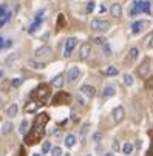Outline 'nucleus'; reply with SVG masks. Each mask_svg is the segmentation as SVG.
<instances>
[{
	"instance_id": "a878e982",
	"label": "nucleus",
	"mask_w": 153,
	"mask_h": 156,
	"mask_svg": "<svg viewBox=\"0 0 153 156\" xmlns=\"http://www.w3.org/2000/svg\"><path fill=\"white\" fill-rule=\"evenodd\" d=\"M118 74H119V71H118L116 66H113V65H108L105 68V76H118Z\"/></svg>"
},
{
	"instance_id": "423d86ee",
	"label": "nucleus",
	"mask_w": 153,
	"mask_h": 156,
	"mask_svg": "<svg viewBox=\"0 0 153 156\" xmlns=\"http://www.w3.org/2000/svg\"><path fill=\"white\" fill-rule=\"evenodd\" d=\"M77 42H79V40H77L76 37H68V39H67V42H65V47H63V57H65V59L71 57L74 48L77 47Z\"/></svg>"
},
{
	"instance_id": "39448f33",
	"label": "nucleus",
	"mask_w": 153,
	"mask_h": 156,
	"mask_svg": "<svg viewBox=\"0 0 153 156\" xmlns=\"http://www.w3.org/2000/svg\"><path fill=\"white\" fill-rule=\"evenodd\" d=\"M80 74H82V71H80V68L77 65H73V66H70L68 68V71H67V74H65V79H67V82L68 83H76L79 79H80Z\"/></svg>"
},
{
	"instance_id": "bb28decb",
	"label": "nucleus",
	"mask_w": 153,
	"mask_h": 156,
	"mask_svg": "<svg viewBox=\"0 0 153 156\" xmlns=\"http://www.w3.org/2000/svg\"><path fill=\"white\" fill-rule=\"evenodd\" d=\"M51 148H53V145H51V141H45L42 144V154H47V153H50L51 151Z\"/></svg>"
},
{
	"instance_id": "9d476101",
	"label": "nucleus",
	"mask_w": 153,
	"mask_h": 156,
	"mask_svg": "<svg viewBox=\"0 0 153 156\" xmlns=\"http://www.w3.org/2000/svg\"><path fill=\"white\" fill-rule=\"evenodd\" d=\"M51 48L50 47H47V45H43V47H39L36 51H34V57L37 59V60H40V59H45V57H50L51 56Z\"/></svg>"
},
{
	"instance_id": "f03ea898",
	"label": "nucleus",
	"mask_w": 153,
	"mask_h": 156,
	"mask_svg": "<svg viewBox=\"0 0 153 156\" xmlns=\"http://www.w3.org/2000/svg\"><path fill=\"white\" fill-rule=\"evenodd\" d=\"M50 94H51V90H50V85L47 83H40L36 90H33L31 93V101L40 104V105H45L50 99Z\"/></svg>"
},
{
	"instance_id": "dca6fc26",
	"label": "nucleus",
	"mask_w": 153,
	"mask_h": 156,
	"mask_svg": "<svg viewBox=\"0 0 153 156\" xmlns=\"http://www.w3.org/2000/svg\"><path fill=\"white\" fill-rule=\"evenodd\" d=\"M148 73H150V63H148V60H144V62L141 63V66L138 68V74H139L141 77H147Z\"/></svg>"
},
{
	"instance_id": "ea45409f",
	"label": "nucleus",
	"mask_w": 153,
	"mask_h": 156,
	"mask_svg": "<svg viewBox=\"0 0 153 156\" xmlns=\"http://www.w3.org/2000/svg\"><path fill=\"white\" fill-rule=\"evenodd\" d=\"M3 77H5V71H3L2 68H0V80H2Z\"/></svg>"
},
{
	"instance_id": "4be33fe9",
	"label": "nucleus",
	"mask_w": 153,
	"mask_h": 156,
	"mask_svg": "<svg viewBox=\"0 0 153 156\" xmlns=\"http://www.w3.org/2000/svg\"><path fill=\"white\" fill-rule=\"evenodd\" d=\"M28 66H31L33 70H45V62H40V60H36V59H31L28 60Z\"/></svg>"
},
{
	"instance_id": "c03bdc74",
	"label": "nucleus",
	"mask_w": 153,
	"mask_h": 156,
	"mask_svg": "<svg viewBox=\"0 0 153 156\" xmlns=\"http://www.w3.org/2000/svg\"><path fill=\"white\" fill-rule=\"evenodd\" d=\"M2 108H3V99L0 98V110H2Z\"/></svg>"
},
{
	"instance_id": "f3484780",
	"label": "nucleus",
	"mask_w": 153,
	"mask_h": 156,
	"mask_svg": "<svg viewBox=\"0 0 153 156\" xmlns=\"http://www.w3.org/2000/svg\"><path fill=\"white\" fill-rule=\"evenodd\" d=\"M116 94V88L113 85H105L104 87V90H102V98L104 99H108V98H112Z\"/></svg>"
},
{
	"instance_id": "7ed1b4c3",
	"label": "nucleus",
	"mask_w": 153,
	"mask_h": 156,
	"mask_svg": "<svg viewBox=\"0 0 153 156\" xmlns=\"http://www.w3.org/2000/svg\"><path fill=\"white\" fill-rule=\"evenodd\" d=\"M141 12H145V14L151 12V3L148 0H138V2H133L130 9H128L130 16H136V14H141Z\"/></svg>"
},
{
	"instance_id": "473e14b6",
	"label": "nucleus",
	"mask_w": 153,
	"mask_h": 156,
	"mask_svg": "<svg viewBox=\"0 0 153 156\" xmlns=\"http://www.w3.org/2000/svg\"><path fill=\"white\" fill-rule=\"evenodd\" d=\"M93 42L96 43V45H99V47H102L104 43H107L105 37H94V39H93Z\"/></svg>"
},
{
	"instance_id": "aec40b11",
	"label": "nucleus",
	"mask_w": 153,
	"mask_h": 156,
	"mask_svg": "<svg viewBox=\"0 0 153 156\" xmlns=\"http://www.w3.org/2000/svg\"><path fill=\"white\" fill-rule=\"evenodd\" d=\"M138 57H139V50H138V48H130V51H128L125 60H127L128 63H133Z\"/></svg>"
},
{
	"instance_id": "e433bc0d",
	"label": "nucleus",
	"mask_w": 153,
	"mask_h": 156,
	"mask_svg": "<svg viewBox=\"0 0 153 156\" xmlns=\"http://www.w3.org/2000/svg\"><path fill=\"white\" fill-rule=\"evenodd\" d=\"M101 139H102V133H99V131H98V133H94V135H93V141H94L96 144H98V142H101Z\"/></svg>"
},
{
	"instance_id": "a211bd4d",
	"label": "nucleus",
	"mask_w": 153,
	"mask_h": 156,
	"mask_svg": "<svg viewBox=\"0 0 153 156\" xmlns=\"http://www.w3.org/2000/svg\"><path fill=\"white\" fill-rule=\"evenodd\" d=\"M76 142H77V138H76V135H73V133H70V135H67L65 136V147L67 148H73L74 145H76Z\"/></svg>"
},
{
	"instance_id": "49530a36",
	"label": "nucleus",
	"mask_w": 153,
	"mask_h": 156,
	"mask_svg": "<svg viewBox=\"0 0 153 156\" xmlns=\"http://www.w3.org/2000/svg\"><path fill=\"white\" fill-rule=\"evenodd\" d=\"M62 156H71V154H70V153H63Z\"/></svg>"
},
{
	"instance_id": "a19ab883",
	"label": "nucleus",
	"mask_w": 153,
	"mask_h": 156,
	"mask_svg": "<svg viewBox=\"0 0 153 156\" xmlns=\"http://www.w3.org/2000/svg\"><path fill=\"white\" fill-rule=\"evenodd\" d=\"M148 48H150V50H153V37H151V39H150V42H148Z\"/></svg>"
},
{
	"instance_id": "4468645a",
	"label": "nucleus",
	"mask_w": 153,
	"mask_h": 156,
	"mask_svg": "<svg viewBox=\"0 0 153 156\" xmlns=\"http://www.w3.org/2000/svg\"><path fill=\"white\" fill-rule=\"evenodd\" d=\"M17 113H19V105H17V104H11V105L5 110V115H6V118H9V119H14V118L17 116Z\"/></svg>"
},
{
	"instance_id": "a18cd8bd",
	"label": "nucleus",
	"mask_w": 153,
	"mask_h": 156,
	"mask_svg": "<svg viewBox=\"0 0 153 156\" xmlns=\"http://www.w3.org/2000/svg\"><path fill=\"white\" fill-rule=\"evenodd\" d=\"M33 156H43V154H42V153H34Z\"/></svg>"
},
{
	"instance_id": "09e8293b",
	"label": "nucleus",
	"mask_w": 153,
	"mask_h": 156,
	"mask_svg": "<svg viewBox=\"0 0 153 156\" xmlns=\"http://www.w3.org/2000/svg\"><path fill=\"white\" fill-rule=\"evenodd\" d=\"M88 156H90V154H88Z\"/></svg>"
},
{
	"instance_id": "c85d7f7f",
	"label": "nucleus",
	"mask_w": 153,
	"mask_h": 156,
	"mask_svg": "<svg viewBox=\"0 0 153 156\" xmlns=\"http://www.w3.org/2000/svg\"><path fill=\"white\" fill-rule=\"evenodd\" d=\"M74 102H76L79 107H84V105H85V98H84L80 93H77V94H74Z\"/></svg>"
},
{
	"instance_id": "412c9836",
	"label": "nucleus",
	"mask_w": 153,
	"mask_h": 156,
	"mask_svg": "<svg viewBox=\"0 0 153 156\" xmlns=\"http://www.w3.org/2000/svg\"><path fill=\"white\" fill-rule=\"evenodd\" d=\"M110 14H112V17L119 19V17L122 16V8H121V5H119V3H113V5L110 6Z\"/></svg>"
},
{
	"instance_id": "37998d69",
	"label": "nucleus",
	"mask_w": 153,
	"mask_h": 156,
	"mask_svg": "<svg viewBox=\"0 0 153 156\" xmlns=\"http://www.w3.org/2000/svg\"><path fill=\"white\" fill-rule=\"evenodd\" d=\"M148 153H150L148 156H153V142H151V148H150V151H148Z\"/></svg>"
},
{
	"instance_id": "58836bf2",
	"label": "nucleus",
	"mask_w": 153,
	"mask_h": 156,
	"mask_svg": "<svg viewBox=\"0 0 153 156\" xmlns=\"http://www.w3.org/2000/svg\"><path fill=\"white\" fill-rule=\"evenodd\" d=\"M99 12H101V14L105 12V6H104V5H99Z\"/></svg>"
},
{
	"instance_id": "2f4dec72",
	"label": "nucleus",
	"mask_w": 153,
	"mask_h": 156,
	"mask_svg": "<svg viewBox=\"0 0 153 156\" xmlns=\"http://www.w3.org/2000/svg\"><path fill=\"white\" fill-rule=\"evenodd\" d=\"M62 154H63V151H62L60 147H53L51 148V156H62Z\"/></svg>"
},
{
	"instance_id": "1a4fd4ad",
	"label": "nucleus",
	"mask_w": 153,
	"mask_h": 156,
	"mask_svg": "<svg viewBox=\"0 0 153 156\" xmlns=\"http://www.w3.org/2000/svg\"><path fill=\"white\" fill-rule=\"evenodd\" d=\"M80 94L87 99H93L96 96V88L93 85H88V83H84L80 87Z\"/></svg>"
},
{
	"instance_id": "f8f14e48",
	"label": "nucleus",
	"mask_w": 153,
	"mask_h": 156,
	"mask_svg": "<svg viewBox=\"0 0 153 156\" xmlns=\"http://www.w3.org/2000/svg\"><path fill=\"white\" fill-rule=\"evenodd\" d=\"M147 27H148V22H147V20H136L135 23L132 25V33H133V34H139V33H142Z\"/></svg>"
},
{
	"instance_id": "20e7f679",
	"label": "nucleus",
	"mask_w": 153,
	"mask_h": 156,
	"mask_svg": "<svg viewBox=\"0 0 153 156\" xmlns=\"http://www.w3.org/2000/svg\"><path fill=\"white\" fill-rule=\"evenodd\" d=\"M90 28L94 33H107L108 30H110V22L101 20V19H94V20H91Z\"/></svg>"
},
{
	"instance_id": "7c9ffc66",
	"label": "nucleus",
	"mask_w": 153,
	"mask_h": 156,
	"mask_svg": "<svg viewBox=\"0 0 153 156\" xmlns=\"http://www.w3.org/2000/svg\"><path fill=\"white\" fill-rule=\"evenodd\" d=\"M22 82H23V79H20V77L11 79V88H19V87L22 85Z\"/></svg>"
},
{
	"instance_id": "6e6552de",
	"label": "nucleus",
	"mask_w": 153,
	"mask_h": 156,
	"mask_svg": "<svg viewBox=\"0 0 153 156\" xmlns=\"http://www.w3.org/2000/svg\"><path fill=\"white\" fill-rule=\"evenodd\" d=\"M11 16H12V12L8 9V6H6L5 3L0 5V28H2L6 22L11 20Z\"/></svg>"
},
{
	"instance_id": "4c0bfd02",
	"label": "nucleus",
	"mask_w": 153,
	"mask_h": 156,
	"mask_svg": "<svg viewBox=\"0 0 153 156\" xmlns=\"http://www.w3.org/2000/svg\"><path fill=\"white\" fill-rule=\"evenodd\" d=\"M2 50H5V39L0 36V51H2Z\"/></svg>"
},
{
	"instance_id": "5701e85b",
	"label": "nucleus",
	"mask_w": 153,
	"mask_h": 156,
	"mask_svg": "<svg viewBox=\"0 0 153 156\" xmlns=\"http://www.w3.org/2000/svg\"><path fill=\"white\" fill-rule=\"evenodd\" d=\"M28 130H30V121L28 119H23V121L20 122V125H19V133L25 136L27 133H28Z\"/></svg>"
},
{
	"instance_id": "72a5a7b5",
	"label": "nucleus",
	"mask_w": 153,
	"mask_h": 156,
	"mask_svg": "<svg viewBox=\"0 0 153 156\" xmlns=\"http://www.w3.org/2000/svg\"><path fill=\"white\" fill-rule=\"evenodd\" d=\"M102 51H104V54L107 57L112 56V50H110V47H108V43H104V45H102Z\"/></svg>"
},
{
	"instance_id": "6ab92c4d",
	"label": "nucleus",
	"mask_w": 153,
	"mask_h": 156,
	"mask_svg": "<svg viewBox=\"0 0 153 156\" xmlns=\"http://www.w3.org/2000/svg\"><path fill=\"white\" fill-rule=\"evenodd\" d=\"M51 85H53V87H56V88H59V90H62L63 85H65V76H63V74L56 76V77L51 80Z\"/></svg>"
},
{
	"instance_id": "f257e3e1",
	"label": "nucleus",
	"mask_w": 153,
	"mask_h": 156,
	"mask_svg": "<svg viewBox=\"0 0 153 156\" xmlns=\"http://www.w3.org/2000/svg\"><path fill=\"white\" fill-rule=\"evenodd\" d=\"M50 122V115L48 113H39L31 125V128L28 130V133L25 135V144L27 145H34L37 142H40L43 139L47 133V124Z\"/></svg>"
},
{
	"instance_id": "c9c22d12",
	"label": "nucleus",
	"mask_w": 153,
	"mask_h": 156,
	"mask_svg": "<svg viewBox=\"0 0 153 156\" xmlns=\"http://www.w3.org/2000/svg\"><path fill=\"white\" fill-rule=\"evenodd\" d=\"M113 151H119L121 150V144H119V141L118 139H113Z\"/></svg>"
},
{
	"instance_id": "ddd939ff",
	"label": "nucleus",
	"mask_w": 153,
	"mask_h": 156,
	"mask_svg": "<svg viewBox=\"0 0 153 156\" xmlns=\"http://www.w3.org/2000/svg\"><path fill=\"white\" fill-rule=\"evenodd\" d=\"M90 54H91V45H90V43H87V42L82 43L80 48H79V57L82 60H85V59L90 57Z\"/></svg>"
},
{
	"instance_id": "9b49d317",
	"label": "nucleus",
	"mask_w": 153,
	"mask_h": 156,
	"mask_svg": "<svg viewBox=\"0 0 153 156\" xmlns=\"http://www.w3.org/2000/svg\"><path fill=\"white\" fill-rule=\"evenodd\" d=\"M112 116H113V121L116 122V124H121L122 121H124V118H125V110H124V107H116L115 110H113V113H112Z\"/></svg>"
},
{
	"instance_id": "f704fd0d",
	"label": "nucleus",
	"mask_w": 153,
	"mask_h": 156,
	"mask_svg": "<svg viewBox=\"0 0 153 156\" xmlns=\"http://www.w3.org/2000/svg\"><path fill=\"white\" fill-rule=\"evenodd\" d=\"M94 6H96V3H94V2H88V3H87V8H85L87 14H90V12H93Z\"/></svg>"
},
{
	"instance_id": "c756f323",
	"label": "nucleus",
	"mask_w": 153,
	"mask_h": 156,
	"mask_svg": "<svg viewBox=\"0 0 153 156\" xmlns=\"http://www.w3.org/2000/svg\"><path fill=\"white\" fill-rule=\"evenodd\" d=\"M19 57H20V54H19V53H12V54H9V56H8L6 63H8V65H9V63H14L16 60H19Z\"/></svg>"
},
{
	"instance_id": "2eb2a0df",
	"label": "nucleus",
	"mask_w": 153,
	"mask_h": 156,
	"mask_svg": "<svg viewBox=\"0 0 153 156\" xmlns=\"http://www.w3.org/2000/svg\"><path fill=\"white\" fill-rule=\"evenodd\" d=\"M40 107H42L40 104H37V102H34V101H30L28 104H25V113H28V115L37 113V110H39Z\"/></svg>"
},
{
	"instance_id": "b1692460",
	"label": "nucleus",
	"mask_w": 153,
	"mask_h": 156,
	"mask_svg": "<svg viewBox=\"0 0 153 156\" xmlns=\"http://www.w3.org/2000/svg\"><path fill=\"white\" fill-rule=\"evenodd\" d=\"M14 130V125H12V122H5L3 125H2V128H0V133H2L3 136H6V135H9V133Z\"/></svg>"
},
{
	"instance_id": "393cba45",
	"label": "nucleus",
	"mask_w": 153,
	"mask_h": 156,
	"mask_svg": "<svg viewBox=\"0 0 153 156\" xmlns=\"http://www.w3.org/2000/svg\"><path fill=\"white\" fill-rule=\"evenodd\" d=\"M133 144L132 142H125L124 145H122V153L125 154V156H130V154H132L133 153Z\"/></svg>"
},
{
	"instance_id": "0eeeda50",
	"label": "nucleus",
	"mask_w": 153,
	"mask_h": 156,
	"mask_svg": "<svg viewBox=\"0 0 153 156\" xmlns=\"http://www.w3.org/2000/svg\"><path fill=\"white\" fill-rule=\"evenodd\" d=\"M70 102H71V96L67 91H59L53 98V105H67Z\"/></svg>"
},
{
	"instance_id": "79ce46f5",
	"label": "nucleus",
	"mask_w": 153,
	"mask_h": 156,
	"mask_svg": "<svg viewBox=\"0 0 153 156\" xmlns=\"http://www.w3.org/2000/svg\"><path fill=\"white\" fill-rule=\"evenodd\" d=\"M102 156H115V153H112V151H110V153H104Z\"/></svg>"
},
{
	"instance_id": "cd10ccee",
	"label": "nucleus",
	"mask_w": 153,
	"mask_h": 156,
	"mask_svg": "<svg viewBox=\"0 0 153 156\" xmlns=\"http://www.w3.org/2000/svg\"><path fill=\"white\" fill-rule=\"evenodd\" d=\"M122 79H124V85H125V87H132V85H133V82H135V80H133V77H132V74H128V73H127V74H124V76H122Z\"/></svg>"
},
{
	"instance_id": "de8ad7c7",
	"label": "nucleus",
	"mask_w": 153,
	"mask_h": 156,
	"mask_svg": "<svg viewBox=\"0 0 153 156\" xmlns=\"http://www.w3.org/2000/svg\"><path fill=\"white\" fill-rule=\"evenodd\" d=\"M150 85H153V83H150Z\"/></svg>"
}]
</instances>
